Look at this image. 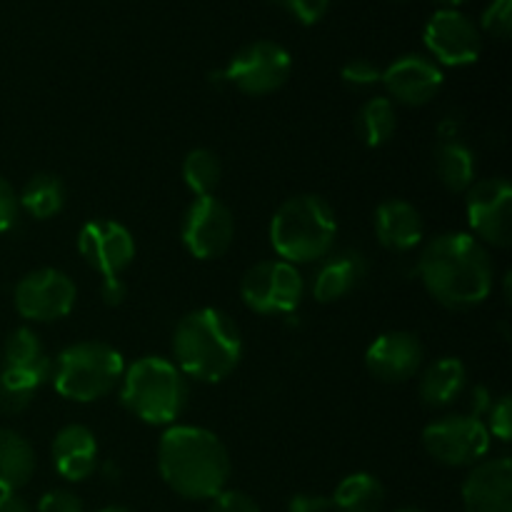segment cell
<instances>
[{"label": "cell", "mask_w": 512, "mask_h": 512, "mask_svg": "<svg viewBox=\"0 0 512 512\" xmlns=\"http://www.w3.org/2000/svg\"><path fill=\"white\" fill-rule=\"evenodd\" d=\"M418 273L430 298L448 310L478 308L495 288L493 258L470 233H443L430 240Z\"/></svg>", "instance_id": "cell-1"}, {"label": "cell", "mask_w": 512, "mask_h": 512, "mask_svg": "<svg viewBox=\"0 0 512 512\" xmlns=\"http://www.w3.org/2000/svg\"><path fill=\"white\" fill-rule=\"evenodd\" d=\"M163 483L185 500H213L228 488L230 455L223 440L200 425H170L158 443Z\"/></svg>", "instance_id": "cell-2"}, {"label": "cell", "mask_w": 512, "mask_h": 512, "mask_svg": "<svg viewBox=\"0 0 512 512\" xmlns=\"http://www.w3.org/2000/svg\"><path fill=\"white\" fill-rule=\"evenodd\" d=\"M173 358L188 380L220 383L243 360V333L225 310L198 308L175 325Z\"/></svg>", "instance_id": "cell-3"}, {"label": "cell", "mask_w": 512, "mask_h": 512, "mask_svg": "<svg viewBox=\"0 0 512 512\" xmlns=\"http://www.w3.org/2000/svg\"><path fill=\"white\" fill-rule=\"evenodd\" d=\"M338 218L323 195L300 193L285 200L270 220V245L290 265L318 263L335 248Z\"/></svg>", "instance_id": "cell-4"}, {"label": "cell", "mask_w": 512, "mask_h": 512, "mask_svg": "<svg viewBox=\"0 0 512 512\" xmlns=\"http://www.w3.org/2000/svg\"><path fill=\"white\" fill-rule=\"evenodd\" d=\"M120 400L143 423L173 425L188 408L190 385L173 360L145 355L125 365Z\"/></svg>", "instance_id": "cell-5"}, {"label": "cell", "mask_w": 512, "mask_h": 512, "mask_svg": "<svg viewBox=\"0 0 512 512\" xmlns=\"http://www.w3.org/2000/svg\"><path fill=\"white\" fill-rule=\"evenodd\" d=\"M125 360L118 348L103 340H80L68 345L53 363L58 395L73 403H95L120 385Z\"/></svg>", "instance_id": "cell-6"}, {"label": "cell", "mask_w": 512, "mask_h": 512, "mask_svg": "<svg viewBox=\"0 0 512 512\" xmlns=\"http://www.w3.org/2000/svg\"><path fill=\"white\" fill-rule=\"evenodd\" d=\"M490 443L485 420L468 413L443 415L423 430L425 453L445 468H473L488 455Z\"/></svg>", "instance_id": "cell-7"}, {"label": "cell", "mask_w": 512, "mask_h": 512, "mask_svg": "<svg viewBox=\"0 0 512 512\" xmlns=\"http://www.w3.org/2000/svg\"><path fill=\"white\" fill-rule=\"evenodd\" d=\"M305 280L295 265L285 260H263L245 270L240 280V298L253 313L290 315L300 308Z\"/></svg>", "instance_id": "cell-8"}, {"label": "cell", "mask_w": 512, "mask_h": 512, "mask_svg": "<svg viewBox=\"0 0 512 512\" xmlns=\"http://www.w3.org/2000/svg\"><path fill=\"white\" fill-rule=\"evenodd\" d=\"M293 73V58L288 50L273 40H255L243 45L220 78L243 95H270L283 88Z\"/></svg>", "instance_id": "cell-9"}, {"label": "cell", "mask_w": 512, "mask_h": 512, "mask_svg": "<svg viewBox=\"0 0 512 512\" xmlns=\"http://www.w3.org/2000/svg\"><path fill=\"white\" fill-rule=\"evenodd\" d=\"M185 250L198 260H215L230 250L235 240V215L215 195H200L185 208L180 223Z\"/></svg>", "instance_id": "cell-10"}, {"label": "cell", "mask_w": 512, "mask_h": 512, "mask_svg": "<svg viewBox=\"0 0 512 512\" xmlns=\"http://www.w3.org/2000/svg\"><path fill=\"white\" fill-rule=\"evenodd\" d=\"M78 288L73 278L58 268H38L18 280L13 293L15 310L30 323H53L75 308Z\"/></svg>", "instance_id": "cell-11"}, {"label": "cell", "mask_w": 512, "mask_h": 512, "mask_svg": "<svg viewBox=\"0 0 512 512\" xmlns=\"http://www.w3.org/2000/svg\"><path fill=\"white\" fill-rule=\"evenodd\" d=\"M465 210L473 238L493 248L512 243V185L508 178L475 180L465 193Z\"/></svg>", "instance_id": "cell-12"}, {"label": "cell", "mask_w": 512, "mask_h": 512, "mask_svg": "<svg viewBox=\"0 0 512 512\" xmlns=\"http://www.w3.org/2000/svg\"><path fill=\"white\" fill-rule=\"evenodd\" d=\"M423 43L438 65L465 68L478 63L483 53L480 28L465 13L455 8H440L430 15L423 30Z\"/></svg>", "instance_id": "cell-13"}, {"label": "cell", "mask_w": 512, "mask_h": 512, "mask_svg": "<svg viewBox=\"0 0 512 512\" xmlns=\"http://www.w3.org/2000/svg\"><path fill=\"white\" fill-rule=\"evenodd\" d=\"M78 250L85 263L103 278L123 275L133 265L135 238L118 220H90L78 233Z\"/></svg>", "instance_id": "cell-14"}, {"label": "cell", "mask_w": 512, "mask_h": 512, "mask_svg": "<svg viewBox=\"0 0 512 512\" xmlns=\"http://www.w3.org/2000/svg\"><path fill=\"white\" fill-rule=\"evenodd\" d=\"M425 348L410 330H390L378 335L365 353V368L375 380L388 385L408 383L420 373Z\"/></svg>", "instance_id": "cell-15"}, {"label": "cell", "mask_w": 512, "mask_h": 512, "mask_svg": "<svg viewBox=\"0 0 512 512\" xmlns=\"http://www.w3.org/2000/svg\"><path fill=\"white\" fill-rule=\"evenodd\" d=\"M380 83L393 95V103L420 108V105H428L438 98V93L445 85V73L428 55L410 53L393 60L383 70Z\"/></svg>", "instance_id": "cell-16"}, {"label": "cell", "mask_w": 512, "mask_h": 512, "mask_svg": "<svg viewBox=\"0 0 512 512\" xmlns=\"http://www.w3.org/2000/svg\"><path fill=\"white\" fill-rule=\"evenodd\" d=\"M0 378L30 393H38L53 378V360L30 328H18L5 338Z\"/></svg>", "instance_id": "cell-17"}, {"label": "cell", "mask_w": 512, "mask_h": 512, "mask_svg": "<svg viewBox=\"0 0 512 512\" xmlns=\"http://www.w3.org/2000/svg\"><path fill=\"white\" fill-rule=\"evenodd\" d=\"M465 512H512L510 458L480 460L463 483Z\"/></svg>", "instance_id": "cell-18"}, {"label": "cell", "mask_w": 512, "mask_h": 512, "mask_svg": "<svg viewBox=\"0 0 512 512\" xmlns=\"http://www.w3.org/2000/svg\"><path fill=\"white\" fill-rule=\"evenodd\" d=\"M53 465L68 483H83L98 470V440L88 425L70 423L53 438Z\"/></svg>", "instance_id": "cell-19"}, {"label": "cell", "mask_w": 512, "mask_h": 512, "mask_svg": "<svg viewBox=\"0 0 512 512\" xmlns=\"http://www.w3.org/2000/svg\"><path fill=\"white\" fill-rule=\"evenodd\" d=\"M375 238L385 250L408 253L425 238V220L413 203L400 198L383 200L373 215Z\"/></svg>", "instance_id": "cell-20"}, {"label": "cell", "mask_w": 512, "mask_h": 512, "mask_svg": "<svg viewBox=\"0 0 512 512\" xmlns=\"http://www.w3.org/2000/svg\"><path fill=\"white\" fill-rule=\"evenodd\" d=\"M368 275V260L360 250H340L330 253L320 265L313 283V298L318 303H338L345 295L353 293Z\"/></svg>", "instance_id": "cell-21"}, {"label": "cell", "mask_w": 512, "mask_h": 512, "mask_svg": "<svg viewBox=\"0 0 512 512\" xmlns=\"http://www.w3.org/2000/svg\"><path fill=\"white\" fill-rule=\"evenodd\" d=\"M468 390V368L460 358H440L420 378L418 395L425 408H448Z\"/></svg>", "instance_id": "cell-22"}, {"label": "cell", "mask_w": 512, "mask_h": 512, "mask_svg": "<svg viewBox=\"0 0 512 512\" xmlns=\"http://www.w3.org/2000/svg\"><path fill=\"white\" fill-rule=\"evenodd\" d=\"M433 168L438 180L450 193H468L478 175L475 153L458 138H443L435 145Z\"/></svg>", "instance_id": "cell-23"}, {"label": "cell", "mask_w": 512, "mask_h": 512, "mask_svg": "<svg viewBox=\"0 0 512 512\" xmlns=\"http://www.w3.org/2000/svg\"><path fill=\"white\" fill-rule=\"evenodd\" d=\"M35 473V450L20 433L0 428V493H18Z\"/></svg>", "instance_id": "cell-24"}, {"label": "cell", "mask_w": 512, "mask_h": 512, "mask_svg": "<svg viewBox=\"0 0 512 512\" xmlns=\"http://www.w3.org/2000/svg\"><path fill=\"white\" fill-rule=\"evenodd\" d=\"M338 512H380L385 505V488L373 473H350L330 498Z\"/></svg>", "instance_id": "cell-25"}, {"label": "cell", "mask_w": 512, "mask_h": 512, "mask_svg": "<svg viewBox=\"0 0 512 512\" xmlns=\"http://www.w3.org/2000/svg\"><path fill=\"white\" fill-rule=\"evenodd\" d=\"M355 130L365 148H383L390 143V138L398 130V113H395V103L385 95H375V98L365 100L363 108L358 110L355 118Z\"/></svg>", "instance_id": "cell-26"}, {"label": "cell", "mask_w": 512, "mask_h": 512, "mask_svg": "<svg viewBox=\"0 0 512 512\" xmlns=\"http://www.w3.org/2000/svg\"><path fill=\"white\" fill-rule=\"evenodd\" d=\"M65 183L53 173H38L25 183L23 193L18 195L20 208L35 220L55 218L65 208Z\"/></svg>", "instance_id": "cell-27"}, {"label": "cell", "mask_w": 512, "mask_h": 512, "mask_svg": "<svg viewBox=\"0 0 512 512\" xmlns=\"http://www.w3.org/2000/svg\"><path fill=\"white\" fill-rule=\"evenodd\" d=\"M220 178H223V165L220 158L208 148H195L183 160V180L195 198L200 195H215Z\"/></svg>", "instance_id": "cell-28"}, {"label": "cell", "mask_w": 512, "mask_h": 512, "mask_svg": "<svg viewBox=\"0 0 512 512\" xmlns=\"http://www.w3.org/2000/svg\"><path fill=\"white\" fill-rule=\"evenodd\" d=\"M340 78H343V83L348 85V88L368 90V88H373V85L380 83V78H383V70H380L373 60L355 58V60H350V63L343 65V70H340Z\"/></svg>", "instance_id": "cell-29"}, {"label": "cell", "mask_w": 512, "mask_h": 512, "mask_svg": "<svg viewBox=\"0 0 512 512\" xmlns=\"http://www.w3.org/2000/svg\"><path fill=\"white\" fill-rule=\"evenodd\" d=\"M480 23H483L485 33H490L493 38L508 40L512 28V0H493L485 8Z\"/></svg>", "instance_id": "cell-30"}, {"label": "cell", "mask_w": 512, "mask_h": 512, "mask_svg": "<svg viewBox=\"0 0 512 512\" xmlns=\"http://www.w3.org/2000/svg\"><path fill=\"white\" fill-rule=\"evenodd\" d=\"M278 5L285 13L293 15L300 25H315L325 18L330 8V0H268Z\"/></svg>", "instance_id": "cell-31"}, {"label": "cell", "mask_w": 512, "mask_h": 512, "mask_svg": "<svg viewBox=\"0 0 512 512\" xmlns=\"http://www.w3.org/2000/svg\"><path fill=\"white\" fill-rule=\"evenodd\" d=\"M488 423H485V428H488L490 435H495L498 440H503V443H510L512 438V398L510 395H500L498 400L493 403V408L488 410Z\"/></svg>", "instance_id": "cell-32"}, {"label": "cell", "mask_w": 512, "mask_h": 512, "mask_svg": "<svg viewBox=\"0 0 512 512\" xmlns=\"http://www.w3.org/2000/svg\"><path fill=\"white\" fill-rule=\"evenodd\" d=\"M210 512H260V505L243 490L225 488L210 500Z\"/></svg>", "instance_id": "cell-33"}, {"label": "cell", "mask_w": 512, "mask_h": 512, "mask_svg": "<svg viewBox=\"0 0 512 512\" xmlns=\"http://www.w3.org/2000/svg\"><path fill=\"white\" fill-rule=\"evenodd\" d=\"M33 395L35 393H30V390L15 388V385H10L8 380L0 378V413L3 415L23 413V410L33 403Z\"/></svg>", "instance_id": "cell-34"}, {"label": "cell", "mask_w": 512, "mask_h": 512, "mask_svg": "<svg viewBox=\"0 0 512 512\" xmlns=\"http://www.w3.org/2000/svg\"><path fill=\"white\" fill-rule=\"evenodd\" d=\"M38 512H85V505L70 490H50L40 498Z\"/></svg>", "instance_id": "cell-35"}, {"label": "cell", "mask_w": 512, "mask_h": 512, "mask_svg": "<svg viewBox=\"0 0 512 512\" xmlns=\"http://www.w3.org/2000/svg\"><path fill=\"white\" fill-rule=\"evenodd\" d=\"M18 213V193H15L13 185L0 175V233H8V230L18 223Z\"/></svg>", "instance_id": "cell-36"}, {"label": "cell", "mask_w": 512, "mask_h": 512, "mask_svg": "<svg viewBox=\"0 0 512 512\" xmlns=\"http://www.w3.org/2000/svg\"><path fill=\"white\" fill-rule=\"evenodd\" d=\"M333 508L325 495H313V493H298L290 498L288 512H328Z\"/></svg>", "instance_id": "cell-37"}, {"label": "cell", "mask_w": 512, "mask_h": 512, "mask_svg": "<svg viewBox=\"0 0 512 512\" xmlns=\"http://www.w3.org/2000/svg\"><path fill=\"white\" fill-rule=\"evenodd\" d=\"M100 298L108 308H118L125 298H128V285L120 275H110V278H103V285H100Z\"/></svg>", "instance_id": "cell-38"}, {"label": "cell", "mask_w": 512, "mask_h": 512, "mask_svg": "<svg viewBox=\"0 0 512 512\" xmlns=\"http://www.w3.org/2000/svg\"><path fill=\"white\" fill-rule=\"evenodd\" d=\"M493 403V393H490L485 385H475V388L470 390V415H473V418L483 420L485 415H488V410L493 408Z\"/></svg>", "instance_id": "cell-39"}, {"label": "cell", "mask_w": 512, "mask_h": 512, "mask_svg": "<svg viewBox=\"0 0 512 512\" xmlns=\"http://www.w3.org/2000/svg\"><path fill=\"white\" fill-rule=\"evenodd\" d=\"M0 512H30V505L18 493H0Z\"/></svg>", "instance_id": "cell-40"}, {"label": "cell", "mask_w": 512, "mask_h": 512, "mask_svg": "<svg viewBox=\"0 0 512 512\" xmlns=\"http://www.w3.org/2000/svg\"><path fill=\"white\" fill-rule=\"evenodd\" d=\"M435 3H440V5H443V8H455V10H458L460 5H465V3H468V0H435Z\"/></svg>", "instance_id": "cell-41"}, {"label": "cell", "mask_w": 512, "mask_h": 512, "mask_svg": "<svg viewBox=\"0 0 512 512\" xmlns=\"http://www.w3.org/2000/svg\"><path fill=\"white\" fill-rule=\"evenodd\" d=\"M95 512H133L130 508H123V505H108V508H100Z\"/></svg>", "instance_id": "cell-42"}, {"label": "cell", "mask_w": 512, "mask_h": 512, "mask_svg": "<svg viewBox=\"0 0 512 512\" xmlns=\"http://www.w3.org/2000/svg\"><path fill=\"white\" fill-rule=\"evenodd\" d=\"M395 512H425L423 508H413V505H408V508H400V510H395Z\"/></svg>", "instance_id": "cell-43"}, {"label": "cell", "mask_w": 512, "mask_h": 512, "mask_svg": "<svg viewBox=\"0 0 512 512\" xmlns=\"http://www.w3.org/2000/svg\"><path fill=\"white\" fill-rule=\"evenodd\" d=\"M395 3H408V0H395Z\"/></svg>", "instance_id": "cell-44"}]
</instances>
